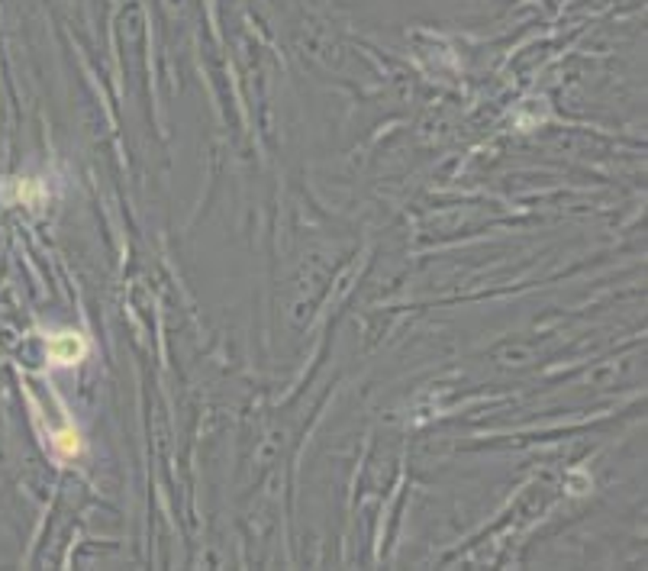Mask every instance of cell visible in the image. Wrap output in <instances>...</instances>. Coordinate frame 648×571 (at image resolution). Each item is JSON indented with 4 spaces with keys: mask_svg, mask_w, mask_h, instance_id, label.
Returning <instances> with one entry per match:
<instances>
[{
    "mask_svg": "<svg viewBox=\"0 0 648 571\" xmlns=\"http://www.w3.org/2000/svg\"><path fill=\"white\" fill-rule=\"evenodd\" d=\"M45 349H49V358L55 365H78L87 352V342L78 333H59V336H52Z\"/></svg>",
    "mask_w": 648,
    "mask_h": 571,
    "instance_id": "1",
    "label": "cell"
},
{
    "mask_svg": "<svg viewBox=\"0 0 648 571\" xmlns=\"http://www.w3.org/2000/svg\"><path fill=\"white\" fill-rule=\"evenodd\" d=\"M55 445H59V449L65 455H78V453H81V439H78V433H71V429H68V433H62L59 439H55Z\"/></svg>",
    "mask_w": 648,
    "mask_h": 571,
    "instance_id": "2",
    "label": "cell"
}]
</instances>
